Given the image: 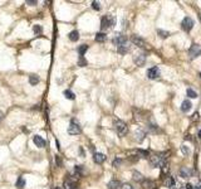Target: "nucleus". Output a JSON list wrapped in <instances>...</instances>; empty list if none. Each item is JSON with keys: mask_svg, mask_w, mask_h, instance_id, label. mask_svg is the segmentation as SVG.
<instances>
[{"mask_svg": "<svg viewBox=\"0 0 201 189\" xmlns=\"http://www.w3.org/2000/svg\"><path fill=\"white\" fill-rule=\"evenodd\" d=\"M113 127H114L116 132L119 135V136H124V135H127L128 132V126L126 122H123L122 120L119 119H113Z\"/></svg>", "mask_w": 201, "mask_h": 189, "instance_id": "obj_1", "label": "nucleus"}, {"mask_svg": "<svg viewBox=\"0 0 201 189\" xmlns=\"http://www.w3.org/2000/svg\"><path fill=\"white\" fill-rule=\"evenodd\" d=\"M167 159L166 156H163L162 153H156V154H152V155H150L148 158V162H150V165L152 166V168H158V166H161L163 162Z\"/></svg>", "mask_w": 201, "mask_h": 189, "instance_id": "obj_2", "label": "nucleus"}, {"mask_svg": "<svg viewBox=\"0 0 201 189\" xmlns=\"http://www.w3.org/2000/svg\"><path fill=\"white\" fill-rule=\"evenodd\" d=\"M116 25V18L113 15H103L102 19H100V28L102 29H108L111 27H114Z\"/></svg>", "mask_w": 201, "mask_h": 189, "instance_id": "obj_3", "label": "nucleus"}, {"mask_svg": "<svg viewBox=\"0 0 201 189\" xmlns=\"http://www.w3.org/2000/svg\"><path fill=\"white\" fill-rule=\"evenodd\" d=\"M81 132H82V129H81L79 124H78L77 120L73 119L68 126V134L69 135H78V134H81Z\"/></svg>", "mask_w": 201, "mask_h": 189, "instance_id": "obj_4", "label": "nucleus"}, {"mask_svg": "<svg viewBox=\"0 0 201 189\" xmlns=\"http://www.w3.org/2000/svg\"><path fill=\"white\" fill-rule=\"evenodd\" d=\"M181 28L185 32H190L194 28V20L190 17H185L181 21Z\"/></svg>", "mask_w": 201, "mask_h": 189, "instance_id": "obj_5", "label": "nucleus"}, {"mask_svg": "<svg viewBox=\"0 0 201 189\" xmlns=\"http://www.w3.org/2000/svg\"><path fill=\"white\" fill-rule=\"evenodd\" d=\"M188 56H190L191 59L197 58L199 56H201V46L200 44H192L191 48L188 49Z\"/></svg>", "mask_w": 201, "mask_h": 189, "instance_id": "obj_6", "label": "nucleus"}, {"mask_svg": "<svg viewBox=\"0 0 201 189\" xmlns=\"http://www.w3.org/2000/svg\"><path fill=\"white\" fill-rule=\"evenodd\" d=\"M112 42L114 46H122V44H124V43H127V38H126V36H123V34H121V33H116L114 34V37H113V39H112Z\"/></svg>", "mask_w": 201, "mask_h": 189, "instance_id": "obj_7", "label": "nucleus"}, {"mask_svg": "<svg viewBox=\"0 0 201 189\" xmlns=\"http://www.w3.org/2000/svg\"><path fill=\"white\" fill-rule=\"evenodd\" d=\"M131 40H132V43H133V44H136L138 48H147V49L150 48L148 44L144 42L142 38H140V37H137V36H133V37L131 38Z\"/></svg>", "mask_w": 201, "mask_h": 189, "instance_id": "obj_8", "label": "nucleus"}, {"mask_svg": "<svg viewBox=\"0 0 201 189\" xmlns=\"http://www.w3.org/2000/svg\"><path fill=\"white\" fill-rule=\"evenodd\" d=\"M160 76H161V72H160L158 67H152L147 71V77H148L150 80H156V78H158Z\"/></svg>", "mask_w": 201, "mask_h": 189, "instance_id": "obj_9", "label": "nucleus"}, {"mask_svg": "<svg viewBox=\"0 0 201 189\" xmlns=\"http://www.w3.org/2000/svg\"><path fill=\"white\" fill-rule=\"evenodd\" d=\"M146 54L144 53H140V54L136 56V58H134V63L138 66V67H143V64L146 63Z\"/></svg>", "mask_w": 201, "mask_h": 189, "instance_id": "obj_10", "label": "nucleus"}, {"mask_svg": "<svg viewBox=\"0 0 201 189\" xmlns=\"http://www.w3.org/2000/svg\"><path fill=\"white\" fill-rule=\"evenodd\" d=\"M33 141H34V144H35L38 147H44V146H45V144H47V141L44 140L42 136H39V135H35V136L33 137Z\"/></svg>", "mask_w": 201, "mask_h": 189, "instance_id": "obj_11", "label": "nucleus"}, {"mask_svg": "<svg viewBox=\"0 0 201 189\" xmlns=\"http://www.w3.org/2000/svg\"><path fill=\"white\" fill-rule=\"evenodd\" d=\"M93 160L96 164H102L106 160V155L102 153H94L93 154Z\"/></svg>", "mask_w": 201, "mask_h": 189, "instance_id": "obj_12", "label": "nucleus"}, {"mask_svg": "<svg viewBox=\"0 0 201 189\" xmlns=\"http://www.w3.org/2000/svg\"><path fill=\"white\" fill-rule=\"evenodd\" d=\"M191 175H192V169L187 168V166H184L180 169V176H182V178H190Z\"/></svg>", "mask_w": 201, "mask_h": 189, "instance_id": "obj_13", "label": "nucleus"}, {"mask_svg": "<svg viewBox=\"0 0 201 189\" xmlns=\"http://www.w3.org/2000/svg\"><path fill=\"white\" fill-rule=\"evenodd\" d=\"M121 188H122V184L117 179H112V180L108 183V189H121Z\"/></svg>", "mask_w": 201, "mask_h": 189, "instance_id": "obj_14", "label": "nucleus"}, {"mask_svg": "<svg viewBox=\"0 0 201 189\" xmlns=\"http://www.w3.org/2000/svg\"><path fill=\"white\" fill-rule=\"evenodd\" d=\"M144 139H146V131H143L142 129H138L136 131V140L138 143H142Z\"/></svg>", "mask_w": 201, "mask_h": 189, "instance_id": "obj_15", "label": "nucleus"}, {"mask_svg": "<svg viewBox=\"0 0 201 189\" xmlns=\"http://www.w3.org/2000/svg\"><path fill=\"white\" fill-rule=\"evenodd\" d=\"M141 184H142L143 189H155V187H156L155 183H153L152 180H150V179H144Z\"/></svg>", "mask_w": 201, "mask_h": 189, "instance_id": "obj_16", "label": "nucleus"}, {"mask_svg": "<svg viewBox=\"0 0 201 189\" xmlns=\"http://www.w3.org/2000/svg\"><path fill=\"white\" fill-rule=\"evenodd\" d=\"M165 184H166V187H167V188L174 189L175 184H176L175 178H174V176H167V178H166V180H165Z\"/></svg>", "mask_w": 201, "mask_h": 189, "instance_id": "obj_17", "label": "nucleus"}, {"mask_svg": "<svg viewBox=\"0 0 201 189\" xmlns=\"http://www.w3.org/2000/svg\"><path fill=\"white\" fill-rule=\"evenodd\" d=\"M117 49H118L119 54H126V53H128V50H130V44L124 43V44H122V46L117 47Z\"/></svg>", "mask_w": 201, "mask_h": 189, "instance_id": "obj_18", "label": "nucleus"}, {"mask_svg": "<svg viewBox=\"0 0 201 189\" xmlns=\"http://www.w3.org/2000/svg\"><path fill=\"white\" fill-rule=\"evenodd\" d=\"M191 106H192V105H191L190 101H188V100H185L184 102L181 103V111H182V112L190 111V110H191Z\"/></svg>", "mask_w": 201, "mask_h": 189, "instance_id": "obj_19", "label": "nucleus"}, {"mask_svg": "<svg viewBox=\"0 0 201 189\" xmlns=\"http://www.w3.org/2000/svg\"><path fill=\"white\" fill-rule=\"evenodd\" d=\"M170 164H168V159H166L165 162H163V164L160 168H161V170H162V178H163V175H166L168 173V170H170Z\"/></svg>", "mask_w": 201, "mask_h": 189, "instance_id": "obj_20", "label": "nucleus"}, {"mask_svg": "<svg viewBox=\"0 0 201 189\" xmlns=\"http://www.w3.org/2000/svg\"><path fill=\"white\" fill-rule=\"evenodd\" d=\"M132 178H133L136 182H140V183H142V182L144 180V179H143V175L141 174L140 172H137V170H134V172L132 173Z\"/></svg>", "mask_w": 201, "mask_h": 189, "instance_id": "obj_21", "label": "nucleus"}, {"mask_svg": "<svg viewBox=\"0 0 201 189\" xmlns=\"http://www.w3.org/2000/svg\"><path fill=\"white\" fill-rule=\"evenodd\" d=\"M68 38L72 40V42H77V40L79 39V33H78L77 30H72L71 33L68 34Z\"/></svg>", "mask_w": 201, "mask_h": 189, "instance_id": "obj_22", "label": "nucleus"}, {"mask_svg": "<svg viewBox=\"0 0 201 189\" xmlns=\"http://www.w3.org/2000/svg\"><path fill=\"white\" fill-rule=\"evenodd\" d=\"M107 39V36L104 33H97V36H96V42H98V43H102V42H104V40Z\"/></svg>", "mask_w": 201, "mask_h": 189, "instance_id": "obj_23", "label": "nucleus"}, {"mask_svg": "<svg viewBox=\"0 0 201 189\" xmlns=\"http://www.w3.org/2000/svg\"><path fill=\"white\" fill-rule=\"evenodd\" d=\"M137 156L138 158H146V159H148L150 158V153L147 150H137Z\"/></svg>", "mask_w": 201, "mask_h": 189, "instance_id": "obj_24", "label": "nucleus"}, {"mask_svg": "<svg viewBox=\"0 0 201 189\" xmlns=\"http://www.w3.org/2000/svg\"><path fill=\"white\" fill-rule=\"evenodd\" d=\"M63 188L64 189H75V184H74V182H72V180H65L64 184H63Z\"/></svg>", "mask_w": 201, "mask_h": 189, "instance_id": "obj_25", "label": "nucleus"}, {"mask_svg": "<svg viewBox=\"0 0 201 189\" xmlns=\"http://www.w3.org/2000/svg\"><path fill=\"white\" fill-rule=\"evenodd\" d=\"M29 82H30V84L35 86V84L39 83V77H38L37 74H31L30 77H29Z\"/></svg>", "mask_w": 201, "mask_h": 189, "instance_id": "obj_26", "label": "nucleus"}, {"mask_svg": "<svg viewBox=\"0 0 201 189\" xmlns=\"http://www.w3.org/2000/svg\"><path fill=\"white\" fill-rule=\"evenodd\" d=\"M64 96H65V99H68V100H74L75 99V94L72 92L71 90H65L64 91Z\"/></svg>", "mask_w": 201, "mask_h": 189, "instance_id": "obj_27", "label": "nucleus"}, {"mask_svg": "<svg viewBox=\"0 0 201 189\" xmlns=\"http://www.w3.org/2000/svg\"><path fill=\"white\" fill-rule=\"evenodd\" d=\"M82 172H83V168H82V165H77L74 168V175L75 178H79V176L82 175Z\"/></svg>", "mask_w": 201, "mask_h": 189, "instance_id": "obj_28", "label": "nucleus"}, {"mask_svg": "<svg viewBox=\"0 0 201 189\" xmlns=\"http://www.w3.org/2000/svg\"><path fill=\"white\" fill-rule=\"evenodd\" d=\"M17 187L20 188V189L25 187V179L23 178V176H19V178H18V180H17Z\"/></svg>", "mask_w": 201, "mask_h": 189, "instance_id": "obj_29", "label": "nucleus"}, {"mask_svg": "<svg viewBox=\"0 0 201 189\" xmlns=\"http://www.w3.org/2000/svg\"><path fill=\"white\" fill-rule=\"evenodd\" d=\"M87 49H88V46H87V44H83V46H81L79 48H78V53H79V57H83L84 53L87 52Z\"/></svg>", "mask_w": 201, "mask_h": 189, "instance_id": "obj_30", "label": "nucleus"}, {"mask_svg": "<svg viewBox=\"0 0 201 189\" xmlns=\"http://www.w3.org/2000/svg\"><path fill=\"white\" fill-rule=\"evenodd\" d=\"M157 33H158L160 38H163V39H165V38H167V37L170 36V33H168L167 30H162V29H158V30H157Z\"/></svg>", "mask_w": 201, "mask_h": 189, "instance_id": "obj_31", "label": "nucleus"}, {"mask_svg": "<svg viewBox=\"0 0 201 189\" xmlns=\"http://www.w3.org/2000/svg\"><path fill=\"white\" fill-rule=\"evenodd\" d=\"M186 94L190 97V99H196V97H197V93L195 92L194 90H191V88H188V90L186 91Z\"/></svg>", "mask_w": 201, "mask_h": 189, "instance_id": "obj_32", "label": "nucleus"}, {"mask_svg": "<svg viewBox=\"0 0 201 189\" xmlns=\"http://www.w3.org/2000/svg\"><path fill=\"white\" fill-rule=\"evenodd\" d=\"M78 66H79V67H86L87 66V61L84 57H79V59H78Z\"/></svg>", "mask_w": 201, "mask_h": 189, "instance_id": "obj_33", "label": "nucleus"}, {"mask_svg": "<svg viewBox=\"0 0 201 189\" xmlns=\"http://www.w3.org/2000/svg\"><path fill=\"white\" fill-rule=\"evenodd\" d=\"M33 30H34V33L35 34H40L43 32V28L40 27V25H34L33 27Z\"/></svg>", "mask_w": 201, "mask_h": 189, "instance_id": "obj_34", "label": "nucleus"}, {"mask_svg": "<svg viewBox=\"0 0 201 189\" xmlns=\"http://www.w3.org/2000/svg\"><path fill=\"white\" fill-rule=\"evenodd\" d=\"M181 153L184 154V155H188V154H190V150H188V147H187V146L182 145V146H181Z\"/></svg>", "mask_w": 201, "mask_h": 189, "instance_id": "obj_35", "label": "nucleus"}, {"mask_svg": "<svg viewBox=\"0 0 201 189\" xmlns=\"http://www.w3.org/2000/svg\"><path fill=\"white\" fill-rule=\"evenodd\" d=\"M122 163V159H119V158H116L114 160H113V166H116V168H118V165Z\"/></svg>", "mask_w": 201, "mask_h": 189, "instance_id": "obj_36", "label": "nucleus"}, {"mask_svg": "<svg viewBox=\"0 0 201 189\" xmlns=\"http://www.w3.org/2000/svg\"><path fill=\"white\" fill-rule=\"evenodd\" d=\"M92 8L96 9V10H99V9H100V8H99V3H98V1H93V3H92Z\"/></svg>", "mask_w": 201, "mask_h": 189, "instance_id": "obj_37", "label": "nucleus"}, {"mask_svg": "<svg viewBox=\"0 0 201 189\" xmlns=\"http://www.w3.org/2000/svg\"><path fill=\"white\" fill-rule=\"evenodd\" d=\"M122 189H136L134 187H132L131 184H128V183H126V184L122 185Z\"/></svg>", "mask_w": 201, "mask_h": 189, "instance_id": "obj_38", "label": "nucleus"}, {"mask_svg": "<svg viewBox=\"0 0 201 189\" xmlns=\"http://www.w3.org/2000/svg\"><path fill=\"white\" fill-rule=\"evenodd\" d=\"M27 4H28V5H37L38 1H35V0H28Z\"/></svg>", "mask_w": 201, "mask_h": 189, "instance_id": "obj_39", "label": "nucleus"}, {"mask_svg": "<svg viewBox=\"0 0 201 189\" xmlns=\"http://www.w3.org/2000/svg\"><path fill=\"white\" fill-rule=\"evenodd\" d=\"M192 120H195V121H196V120H199V112H195L194 115H192Z\"/></svg>", "mask_w": 201, "mask_h": 189, "instance_id": "obj_40", "label": "nucleus"}, {"mask_svg": "<svg viewBox=\"0 0 201 189\" xmlns=\"http://www.w3.org/2000/svg\"><path fill=\"white\" fill-rule=\"evenodd\" d=\"M185 188H186V189H194V185L191 184V183H187V184L185 185Z\"/></svg>", "mask_w": 201, "mask_h": 189, "instance_id": "obj_41", "label": "nucleus"}, {"mask_svg": "<svg viewBox=\"0 0 201 189\" xmlns=\"http://www.w3.org/2000/svg\"><path fill=\"white\" fill-rule=\"evenodd\" d=\"M57 164H58V166H62V162L59 160V156H57Z\"/></svg>", "mask_w": 201, "mask_h": 189, "instance_id": "obj_42", "label": "nucleus"}, {"mask_svg": "<svg viewBox=\"0 0 201 189\" xmlns=\"http://www.w3.org/2000/svg\"><path fill=\"white\" fill-rule=\"evenodd\" d=\"M79 153H81V154H82V155H83V156H84V150H83V149H82V147H81V149H79Z\"/></svg>", "mask_w": 201, "mask_h": 189, "instance_id": "obj_43", "label": "nucleus"}, {"mask_svg": "<svg viewBox=\"0 0 201 189\" xmlns=\"http://www.w3.org/2000/svg\"><path fill=\"white\" fill-rule=\"evenodd\" d=\"M1 120H3V112L0 111V121H1Z\"/></svg>", "mask_w": 201, "mask_h": 189, "instance_id": "obj_44", "label": "nucleus"}, {"mask_svg": "<svg viewBox=\"0 0 201 189\" xmlns=\"http://www.w3.org/2000/svg\"><path fill=\"white\" fill-rule=\"evenodd\" d=\"M199 137L201 139V129H200V131H199Z\"/></svg>", "mask_w": 201, "mask_h": 189, "instance_id": "obj_45", "label": "nucleus"}, {"mask_svg": "<svg viewBox=\"0 0 201 189\" xmlns=\"http://www.w3.org/2000/svg\"><path fill=\"white\" fill-rule=\"evenodd\" d=\"M199 19H200V21H201V14H199Z\"/></svg>", "mask_w": 201, "mask_h": 189, "instance_id": "obj_46", "label": "nucleus"}, {"mask_svg": "<svg viewBox=\"0 0 201 189\" xmlns=\"http://www.w3.org/2000/svg\"><path fill=\"white\" fill-rule=\"evenodd\" d=\"M194 189H199V187H197V185H196V187H194Z\"/></svg>", "mask_w": 201, "mask_h": 189, "instance_id": "obj_47", "label": "nucleus"}, {"mask_svg": "<svg viewBox=\"0 0 201 189\" xmlns=\"http://www.w3.org/2000/svg\"><path fill=\"white\" fill-rule=\"evenodd\" d=\"M54 189H61V187H55Z\"/></svg>", "mask_w": 201, "mask_h": 189, "instance_id": "obj_48", "label": "nucleus"}, {"mask_svg": "<svg viewBox=\"0 0 201 189\" xmlns=\"http://www.w3.org/2000/svg\"><path fill=\"white\" fill-rule=\"evenodd\" d=\"M197 187H199V189H201V184H200V185H197Z\"/></svg>", "mask_w": 201, "mask_h": 189, "instance_id": "obj_49", "label": "nucleus"}, {"mask_svg": "<svg viewBox=\"0 0 201 189\" xmlns=\"http://www.w3.org/2000/svg\"><path fill=\"white\" fill-rule=\"evenodd\" d=\"M180 189H186V188H185V187H181V188H180Z\"/></svg>", "mask_w": 201, "mask_h": 189, "instance_id": "obj_50", "label": "nucleus"}, {"mask_svg": "<svg viewBox=\"0 0 201 189\" xmlns=\"http://www.w3.org/2000/svg\"><path fill=\"white\" fill-rule=\"evenodd\" d=\"M200 76H201V73H200Z\"/></svg>", "mask_w": 201, "mask_h": 189, "instance_id": "obj_51", "label": "nucleus"}]
</instances>
